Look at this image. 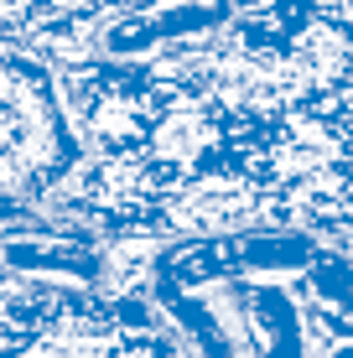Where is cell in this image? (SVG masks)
<instances>
[{"instance_id": "cell-2", "label": "cell", "mask_w": 353, "mask_h": 358, "mask_svg": "<svg viewBox=\"0 0 353 358\" xmlns=\"http://www.w3.org/2000/svg\"><path fill=\"white\" fill-rule=\"evenodd\" d=\"M73 162L52 83L27 57L0 52V218L31 208Z\"/></svg>"}, {"instance_id": "cell-1", "label": "cell", "mask_w": 353, "mask_h": 358, "mask_svg": "<svg viewBox=\"0 0 353 358\" xmlns=\"http://www.w3.org/2000/svg\"><path fill=\"white\" fill-rule=\"evenodd\" d=\"M99 286L141 306L156 358H348V244L317 234H109Z\"/></svg>"}]
</instances>
